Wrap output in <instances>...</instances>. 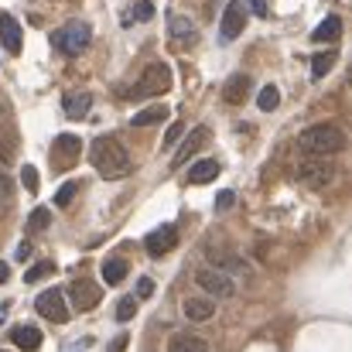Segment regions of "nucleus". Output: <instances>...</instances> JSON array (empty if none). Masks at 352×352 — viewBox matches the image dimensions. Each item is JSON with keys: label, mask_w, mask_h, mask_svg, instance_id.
I'll use <instances>...</instances> for the list:
<instances>
[{"label": "nucleus", "mask_w": 352, "mask_h": 352, "mask_svg": "<svg viewBox=\"0 0 352 352\" xmlns=\"http://www.w3.org/2000/svg\"><path fill=\"white\" fill-rule=\"evenodd\" d=\"M130 14H133L137 21H151V17H154V3H151V0H137Z\"/></svg>", "instance_id": "nucleus-31"}, {"label": "nucleus", "mask_w": 352, "mask_h": 352, "mask_svg": "<svg viewBox=\"0 0 352 352\" xmlns=\"http://www.w3.org/2000/svg\"><path fill=\"white\" fill-rule=\"evenodd\" d=\"M34 308H38L41 318H48V322H55V325H65V322H69V305H65V294H62L58 287L41 291L38 301H34Z\"/></svg>", "instance_id": "nucleus-6"}, {"label": "nucleus", "mask_w": 352, "mask_h": 352, "mask_svg": "<svg viewBox=\"0 0 352 352\" xmlns=\"http://www.w3.org/2000/svg\"><path fill=\"white\" fill-rule=\"evenodd\" d=\"M233 192H219V199H216V212H226L230 206H233Z\"/></svg>", "instance_id": "nucleus-35"}, {"label": "nucleus", "mask_w": 352, "mask_h": 352, "mask_svg": "<svg viewBox=\"0 0 352 352\" xmlns=\"http://www.w3.org/2000/svg\"><path fill=\"white\" fill-rule=\"evenodd\" d=\"M10 342H14L17 349L34 352V349H41V332H38L34 325H17V329H10Z\"/></svg>", "instance_id": "nucleus-19"}, {"label": "nucleus", "mask_w": 352, "mask_h": 352, "mask_svg": "<svg viewBox=\"0 0 352 352\" xmlns=\"http://www.w3.org/2000/svg\"><path fill=\"white\" fill-rule=\"evenodd\" d=\"M294 171H298V178L308 182L311 188H325V185L332 182V171H336V168H332L329 161H311V164H298Z\"/></svg>", "instance_id": "nucleus-11"}, {"label": "nucleus", "mask_w": 352, "mask_h": 352, "mask_svg": "<svg viewBox=\"0 0 352 352\" xmlns=\"http://www.w3.org/2000/svg\"><path fill=\"white\" fill-rule=\"evenodd\" d=\"M48 223H52V212H48L45 206H38V209L28 216V226H31V230H45Z\"/></svg>", "instance_id": "nucleus-29"}, {"label": "nucleus", "mask_w": 352, "mask_h": 352, "mask_svg": "<svg viewBox=\"0 0 352 352\" xmlns=\"http://www.w3.org/2000/svg\"><path fill=\"white\" fill-rule=\"evenodd\" d=\"M55 274V263L52 260H41V263H34L28 274H24V284H34V280H41V277H52Z\"/></svg>", "instance_id": "nucleus-27"}, {"label": "nucleus", "mask_w": 352, "mask_h": 352, "mask_svg": "<svg viewBox=\"0 0 352 352\" xmlns=\"http://www.w3.org/2000/svg\"><path fill=\"white\" fill-rule=\"evenodd\" d=\"M219 171H223L219 161H216V157H206V161H195V164L188 168V182H192V185H206V182H212Z\"/></svg>", "instance_id": "nucleus-21"}, {"label": "nucleus", "mask_w": 352, "mask_h": 352, "mask_svg": "<svg viewBox=\"0 0 352 352\" xmlns=\"http://www.w3.org/2000/svg\"><path fill=\"white\" fill-rule=\"evenodd\" d=\"M17 260H21V263L31 260V243H21V246H17Z\"/></svg>", "instance_id": "nucleus-38"}, {"label": "nucleus", "mask_w": 352, "mask_h": 352, "mask_svg": "<svg viewBox=\"0 0 352 352\" xmlns=\"http://www.w3.org/2000/svg\"><path fill=\"white\" fill-rule=\"evenodd\" d=\"M69 294H72V308L76 311H93L100 305V298H103V287L93 284V280H76L69 287Z\"/></svg>", "instance_id": "nucleus-7"}, {"label": "nucleus", "mask_w": 352, "mask_h": 352, "mask_svg": "<svg viewBox=\"0 0 352 352\" xmlns=\"http://www.w3.org/2000/svg\"><path fill=\"white\" fill-rule=\"evenodd\" d=\"M298 147H301V151H308V154H315V157L339 154V151H346V133H342L339 126H332V123H318V126L301 130Z\"/></svg>", "instance_id": "nucleus-2"}, {"label": "nucleus", "mask_w": 352, "mask_h": 352, "mask_svg": "<svg viewBox=\"0 0 352 352\" xmlns=\"http://www.w3.org/2000/svg\"><path fill=\"white\" fill-rule=\"evenodd\" d=\"M76 192H79V185H76V182H65V185L55 192V206H58V209H65V206L72 202V195H76Z\"/></svg>", "instance_id": "nucleus-28"}, {"label": "nucleus", "mask_w": 352, "mask_h": 352, "mask_svg": "<svg viewBox=\"0 0 352 352\" xmlns=\"http://www.w3.org/2000/svg\"><path fill=\"white\" fill-rule=\"evenodd\" d=\"M195 284H199L209 298H233L236 294V280L233 277H226V274H219V270H212V267L195 270Z\"/></svg>", "instance_id": "nucleus-5"}, {"label": "nucleus", "mask_w": 352, "mask_h": 352, "mask_svg": "<svg viewBox=\"0 0 352 352\" xmlns=\"http://www.w3.org/2000/svg\"><path fill=\"white\" fill-rule=\"evenodd\" d=\"M62 110H65L69 120H82L93 110V96H89V93H82V96H65V100H62Z\"/></svg>", "instance_id": "nucleus-22"}, {"label": "nucleus", "mask_w": 352, "mask_h": 352, "mask_svg": "<svg viewBox=\"0 0 352 352\" xmlns=\"http://www.w3.org/2000/svg\"><path fill=\"white\" fill-rule=\"evenodd\" d=\"M123 277H126V260H107L103 263V280L113 287V284H123Z\"/></svg>", "instance_id": "nucleus-24"}, {"label": "nucleus", "mask_w": 352, "mask_h": 352, "mask_svg": "<svg viewBox=\"0 0 352 352\" xmlns=\"http://www.w3.org/2000/svg\"><path fill=\"white\" fill-rule=\"evenodd\" d=\"M154 294V280L151 277H140L137 280V298H151Z\"/></svg>", "instance_id": "nucleus-34"}, {"label": "nucleus", "mask_w": 352, "mask_h": 352, "mask_svg": "<svg viewBox=\"0 0 352 352\" xmlns=\"http://www.w3.org/2000/svg\"><path fill=\"white\" fill-rule=\"evenodd\" d=\"M182 311L188 322H209L216 315V301L212 298H185L182 301Z\"/></svg>", "instance_id": "nucleus-15"}, {"label": "nucleus", "mask_w": 352, "mask_h": 352, "mask_svg": "<svg viewBox=\"0 0 352 352\" xmlns=\"http://www.w3.org/2000/svg\"><path fill=\"white\" fill-rule=\"evenodd\" d=\"M3 318H7V305H0V322H3Z\"/></svg>", "instance_id": "nucleus-40"}, {"label": "nucleus", "mask_w": 352, "mask_h": 352, "mask_svg": "<svg viewBox=\"0 0 352 352\" xmlns=\"http://www.w3.org/2000/svg\"><path fill=\"white\" fill-rule=\"evenodd\" d=\"M168 107H147V110H140L137 117H130L133 126H154V123H161V120H168Z\"/></svg>", "instance_id": "nucleus-23"}, {"label": "nucleus", "mask_w": 352, "mask_h": 352, "mask_svg": "<svg viewBox=\"0 0 352 352\" xmlns=\"http://www.w3.org/2000/svg\"><path fill=\"white\" fill-rule=\"evenodd\" d=\"M21 182H24V188H28L31 195L38 192V171H34L31 164H24V171H21Z\"/></svg>", "instance_id": "nucleus-32"}, {"label": "nucleus", "mask_w": 352, "mask_h": 352, "mask_svg": "<svg viewBox=\"0 0 352 352\" xmlns=\"http://www.w3.org/2000/svg\"><path fill=\"white\" fill-rule=\"evenodd\" d=\"M10 192H14V185H10L7 171H0V199H10Z\"/></svg>", "instance_id": "nucleus-36"}, {"label": "nucleus", "mask_w": 352, "mask_h": 352, "mask_svg": "<svg viewBox=\"0 0 352 352\" xmlns=\"http://www.w3.org/2000/svg\"><path fill=\"white\" fill-rule=\"evenodd\" d=\"M182 133H185V126H182V123H171V126H168V133H164V147H175Z\"/></svg>", "instance_id": "nucleus-33"}, {"label": "nucleus", "mask_w": 352, "mask_h": 352, "mask_svg": "<svg viewBox=\"0 0 352 352\" xmlns=\"http://www.w3.org/2000/svg\"><path fill=\"white\" fill-rule=\"evenodd\" d=\"M209 263H212V270H219V274H250V263L243 260V256H236V253H226V250H209Z\"/></svg>", "instance_id": "nucleus-12"}, {"label": "nucleus", "mask_w": 352, "mask_h": 352, "mask_svg": "<svg viewBox=\"0 0 352 352\" xmlns=\"http://www.w3.org/2000/svg\"><path fill=\"white\" fill-rule=\"evenodd\" d=\"M168 352H209V342L199 336H188V332H175L168 339Z\"/></svg>", "instance_id": "nucleus-20"}, {"label": "nucleus", "mask_w": 352, "mask_h": 352, "mask_svg": "<svg viewBox=\"0 0 352 352\" xmlns=\"http://www.w3.org/2000/svg\"><path fill=\"white\" fill-rule=\"evenodd\" d=\"M243 21H246L243 3H239V0H230V3H226V10H223V24H219L223 41H236V38L243 34Z\"/></svg>", "instance_id": "nucleus-8"}, {"label": "nucleus", "mask_w": 352, "mask_h": 352, "mask_svg": "<svg viewBox=\"0 0 352 352\" xmlns=\"http://www.w3.org/2000/svg\"><path fill=\"white\" fill-rule=\"evenodd\" d=\"M168 89H171V69L164 62H151L140 82L133 86V96H164Z\"/></svg>", "instance_id": "nucleus-4"}, {"label": "nucleus", "mask_w": 352, "mask_h": 352, "mask_svg": "<svg viewBox=\"0 0 352 352\" xmlns=\"http://www.w3.org/2000/svg\"><path fill=\"white\" fill-rule=\"evenodd\" d=\"M137 315V298H120L117 305V322H130Z\"/></svg>", "instance_id": "nucleus-30"}, {"label": "nucleus", "mask_w": 352, "mask_h": 352, "mask_svg": "<svg viewBox=\"0 0 352 352\" xmlns=\"http://www.w3.org/2000/svg\"><path fill=\"white\" fill-rule=\"evenodd\" d=\"M256 107H260L263 113L277 110V107H280V93H277V86H263V89H260V100H256Z\"/></svg>", "instance_id": "nucleus-26"}, {"label": "nucleus", "mask_w": 352, "mask_h": 352, "mask_svg": "<svg viewBox=\"0 0 352 352\" xmlns=\"http://www.w3.org/2000/svg\"><path fill=\"white\" fill-rule=\"evenodd\" d=\"M168 31H171V38H175L178 45H195V34H199L195 21H188L185 14H171V17H168Z\"/></svg>", "instance_id": "nucleus-14"}, {"label": "nucleus", "mask_w": 352, "mask_h": 352, "mask_svg": "<svg viewBox=\"0 0 352 352\" xmlns=\"http://www.w3.org/2000/svg\"><path fill=\"white\" fill-rule=\"evenodd\" d=\"M89 161H93V168H96L103 178H123V175L130 171V154H126V147H123L120 140H113V137L96 140L93 151H89Z\"/></svg>", "instance_id": "nucleus-1"}, {"label": "nucleus", "mask_w": 352, "mask_h": 352, "mask_svg": "<svg viewBox=\"0 0 352 352\" xmlns=\"http://www.w3.org/2000/svg\"><path fill=\"white\" fill-rule=\"evenodd\" d=\"M250 7H253L256 17H267V14H270V10H267V0H250Z\"/></svg>", "instance_id": "nucleus-37"}, {"label": "nucleus", "mask_w": 352, "mask_h": 352, "mask_svg": "<svg viewBox=\"0 0 352 352\" xmlns=\"http://www.w3.org/2000/svg\"><path fill=\"white\" fill-rule=\"evenodd\" d=\"M175 243H178V230H175L171 223L161 226V230H154V233H147V239H144V246H147L151 256H164V253H171Z\"/></svg>", "instance_id": "nucleus-9"}, {"label": "nucleus", "mask_w": 352, "mask_h": 352, "mask_svg": "<svg viewBox=\"0 0 352 352\" xmlns=\"http://www.w3.org/2000/svg\"><path fill=\"white\" fill-rule=\"evenodd\" d=\"M89 38H93V28H89L86 21H69L65 28H58V31L52 34V45H55L62 55H79V52H86Z\"/></svg>", "instance_id": "nucleus-3"}, {"label": "nucleus", "mask_w": 352, "mask_h": 352, "mask_svg": "<svg viewBox=\"0 0 352 352\" xmlns=\"http://www.w3.org/2000/svg\"><path fill=\"white\" fill-rule=\"evenodd\" d=\"M7 280H10V267L0 260V284H7Z\"/></svg>", "instance_id": "nucleus-39"}, {"label": "nucleus", "mask_w": 352, "mask_h": 352, "mask_svg": "<svg viewBox=\"0 0 352 352\" xmlns=\"http://www.w3.org/2000/svg\"><path fill=\"white\" fill-rule=\"evenodd\" d=\"M0 41H3V48H7L10 55L21 52V24H17L10 14H0Z\"/></svg>", "instance_id": "nucleus-18"}, {"label": "nucleus", "mask_w": 352, "mask_h": 352, "mask_svg": "<svg viewBox=\"0 0 352 352\" xmlns=\"http://www.w3.org/2000/svg\"><path fill=\"white\" fill-rule=\"evenodd\" d=\"M246 96H250V76H243V72H236L233 79H226V86H223V100L226 103H246Z\"/></svg>", "instance_id": "nucleus-16"}, {"label": "nucleus", "mask_w": 352, "mask_h": 352, "mask_svg": "<svg viewBox=\"0 0 352 352\" xmlns=\"http://www.w3.org/2000/svg\"><path fill=\"white\" fill-rule=\"evenodd\" d=\"M339 38H342V17H336V14H329L311 34V41H318V45H336Z\"/></svg>", "instance_id": "nucleus-17"}, {"label": "nucleus", "mask_w": 352, "mask_h": 352, "mask_svg": "<svg viewBox=\"0 0 352 352\" xmlns=\"http://www.w3.org/2000/svg\"><path fill=\"white\" fill-rule=\"evenodd\" d=\"M336 62H339V58H336V52H325V55H315V58H311V79H322V76H329Z\"/></svg>", "instance_id": "nucleus-25"}, {"label": "nucleus", "mask_w": 352, "mask_h": 352, "mask_svg": "<svg viewBox=\"0 0 352 352\" xmlns=\"http://www.w3.org/2000/svg\"><path fill=\"white\" fill-rule=\"evenodd\" d=\"M79 137H72V133H62L55 144H52V161L55 164H62V168H69L76 157H79Z\"/></svg>", "instance_id": "nucleus-13"}, {"label": "nucleus", "mask_w": 352, "mask_h": 352, "mask_svg": "<svg viewBox=\"0 0 352 352\" xmlns=\"http://www.w3.org/2000/svg\"><path fill=\"white\" fill-rule=\"evenodd\" d=\"M206 144H209V126H192V130H188V137H185V144H182V147H178V154L171 157V164H175V168H182V164H185L195 151H202Z\"/></svg>", "instance_id": "nucleus-10"}]
</instances>
